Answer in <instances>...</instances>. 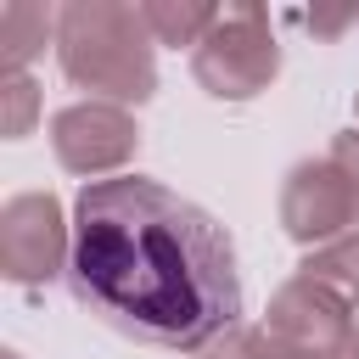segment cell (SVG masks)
<instances>
[{"instance_id":"obj_15","label":"cell","mask_w":359,"mask_h":359,"mask_svg":"<svg viewBox=\"0 0 359 359\" xmlns=\"http://www.w3.org/2000/svg\"><path fill=\"white\" fill-rule=\"evenodd\" d=\"M0 359H22V353H17V348H6V353H0Z\"/></svg>"},{"instance_id":"obj_2","label":"cell","mask_w":359,"mask_h":359,"mask_svg":"<svg viewBox=\"0 0 359 359\" xmlns=\"http://www.w3.org/2000/svg\"><path fill=\"white\" fill-rule=\"evenodd\" d=\"M56 67L84 101L135 112L157 95V39L129 0H67L56 11Z\"/></svg>"},{"instance_id":"obj_10","label":"cell","mask_w":359,"mask_h":359,"mask_svg":"<svg viewBox=\"0 0 359 359\" xmlns=\"http://www.w3.org/2000/svg\"><path fill=\"white\" fill-rule=\"evenodd\" d=\"M297 275H309V280L331 286L337 297L359 303V230H348V236H337V241H325V247L303 252Z\"/></svg>"},{"instance_id":"obj_1","label":"cell","mask_w":359,"mask_h":359,"mask_svg":"<svg viewBox=\"0 0 359 359\" xmlns=\"http://www.w3.org/2000/svg\"><path fill=\"white\" fill-rule=\"evenodd\" d=\"M67 286L112 331L191 359L241 325L230 230L146 174L79 185Z\"/></svg>"},{"instance_id":"obj_8","label":"cell","mask_w":359,"mask_h":359,"mask_svg":"<svg viewBox=\"0 0 359 359\" xmlns=\"http://www.w3.org/2000/svg\"><path fill=\"white\" fill-rule=\"evenodd\" d=\"M56 11L62 6H39V0H6L0 6V62L6 73H28V62L56 45Z\"/></svg>"},{"instance_id":"obj_3","label":"cell","mask_w":359,"mask_h":359,"mask_svg":"<svg viewBox=\"0 0 359 359\" xmlns=\"http://www.w3.org/2000/svg\"><path fill=\"white\" fill-rule=\"evenodd\" d=\"M280 73V39L264 6H224L213 34L191 50V79L213 101H252Z\"/></svg>"},{"instance_id":"obj_6","label":"cell","mask_w":359,"mask_h":359,"mask_svg":"<svg viewBox=\"0 0 359 359\" xmlns=\"http://www.w3.org/2000/svg\"><path fill=\"white\" fill-rule=\"evenodd\" d=\"M50 151L67 174L90 180H112L135 163L140 151V123L129 107L112 101H73L62 112H50Z\"/></svg>"},{"instance_id":"obj_16","label":"cell","mask_w":359,"mask_h":359,"mask_svg":"<svg viewBox=\"0 0 359 359\" xmlns=\"http://www.w3.org/2000/svg\"><path fill=\"white\" fill-rule=\"evenodd\" d=\"M353 118H359V90H353Z\"/></svg>"},{"instance_id":"obj_9","label":"cell","mask_w":359,"mask_h":359,"mask_svg":"<svg viewBox=\"0 0 359 359\" xmlns=\"http://www.w3.org/2000/svg\"><path fill=\"white\" fill-rule=\"evenodd\" d=\"M219 11L224 6H213V0H140V17H146V28H151V39L157 45H185V50H196L208 34H213V22H219Z\"/></svg>"},{"instance_id":"obj_14","label":"cell","mask_w":359,"mask_h":359,"mask_svg":"<svg viewBox=\"0 0 359 359\" xmlns=\"http://www.w3.org/2000/svg\"><path fill=\"white\" fill-rule=\"evenodd\" d=\"M348 359H359V320H353V342H348Z\"/></svg>"},{"instance_id":"obj_11","label":"cell","mask_w":359,"mask_h":359,"mask_svg":"<svg viewBox=\"0 0 359 359\" xmlns=\"http://www.w3.org/2000/svg\"><path fill=\"white\" fill-rule=\"evenodd\" d=\"M34 123H39V84H34V73H6V84H0V129H6V140L34 135Z\"/></svg>"},{"instance_id":"obj_5","label":"cell","mask_w":359,"mask_h":359,"mask_svg":"<svg viewBox=\"0 0 359 359\" xmlns=\"http://www.w3.org/2000/svg\"><path fill=\"white\" fill-rule=\"evenodd\" d=\"M73 258V213L50 191H17L0 208V275L11 286H50Z\"/></svg>"},{"instance_id":"obj_13","label":"cell","mask_w":359,"mask_h":359,"mask_svg":"<svg viewBox=\"0 0 359 359\" xmlns=\"http://www.w3.org/2000/svg\"><path fill=\"white\" fill-rule=\"evenodd\" d=\"M325 157L342 168V180H348V185H353V196H359V129H337Z\"/></svg>"},{"instance_id":"obj_4","label":"cell","mask_w":359,"mask_h":359,"mask_svg":"<svg viewBox=\"0 0 359 359\" xmlns=\"http://www.w3.org/2000/svg\"><path fill=\"white\" fill-rule=\"evenodd\" d=\"M353 320H359L353 303L309 275L280 280L264 303V337L275 342L280 359H348Z\"/></svg>"},{"instance_id":"obj_7","label":"cell","mask_w":359,"mask_h":359,"mask_svg":"<svg viewBox=\"0 0 359 359\" xmlns=\"http://www.w3.org/2000/svg\"><path fill=\"white\" fill-rule=\"evenodd\" d=\"M353 224H359V196H353V185L342 180V168L331 157H303V163L286 168V180H280V230L303 252L348 236Z\"/></svg>"},{"instance_id":"obj_12","label":"cell","mask_w":359,"mask_h":359,"mask_svg":"<svg viewBox=\"0 0 359 359\" xmlns=\"http://www.w3.org/2000/svg\"><path fill=\"white\" fill-rule=\"evenodd\" d=\"M196 359H280V353H275V342L264 337V325H236V331H224L219 342H208Z\"/></svg>"}]
</instances>
